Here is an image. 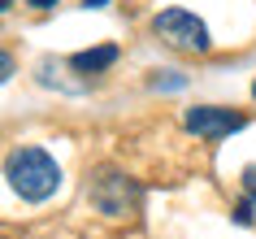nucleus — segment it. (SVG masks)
<instances>
[{"mask_svg": "<svg viewBox=\"0 0 256 239\" xmlns=\"http://www.w3.org/2000/svg\"><path fill=\"white\" fill-rule=\"evenodd\" d=\"M4 178H9V187H14L22 200L40 204V200H48L56 187H61V165H56L44 148H18V152H9V161H4Z\"/></svg>", "mask_w": 256, "mask_h": 239, "instance_id": "f257e3e1", "label": "nucleus"}, {"mask_svg": "<svg viewBox=\"0 0 256 239\" xmlns=\"http://www.w3.org/2000/svg\"><path fill=\"white\" fill-rule=\"evenodd\" d=\"M87 196H92L96 213H104V217H135L144 187L122 170H96L92 183H87Z\"/></svg>", "mask_w": 256, "mask_h": 239, "instance_id": "f03ea898", "label": "nucleus"}, {"mask_svg": "<svg viewBox=\"0 0 256 239\" xmlns=\"http://www.w3.org/2000/svg\"><path fill=\"white\" fill-rule=\"evenodd\" d=\"M152 31H156V40H165L178 53H208L213 48L208 27L196 14H187V9H165V14H156L152 18Z\"/></svg>", "mask_w": 256, "mask_h": 239, "instance_id": "7ed1b4c3", "label": "nucleus"}, {"mask_svg": "<svg viewBox=\"0 0 256 239\" xmlns=\"http://www.w3.org/2000/svg\"><path fill=\"white\" fill-rule=\"evenodd\" d=\"M182 126L200 139H226V135L243 131V113H230V109H217V105H196L182 113Z\"/></svg>", "mask_w": 256, "mask_h": 239, "instance_id": "20e7f679", "label": "nucleus"}, {"mask_svg": "<svg viewBox=\"0 0 256 239\" xmlns=\"http://www.w3.org/2000/svg\"><path fill=\"white\" fill-rule=\"evenodd\" d=\"M118 61V44H100V48H87V53H74L70 57V66L78 70V74H100Z\"/></svg>", "mask_w": 256, "mask_h": 239, "instance_id": "39448f33", "label": "nucleus"}, {"mask_svg": "<svg viewBox=\"0 0 256 239\" xmlns=\"http://www.w3.org/2000/svg\"><path fill=\"white\" fill-rule=\"evenodd\" d=\"M243 187L256 196V165H248V170H243Z\"/></svg>", "mask_w": 256, "mask_h": 239, "instance_id": "423d86ee", "label": "nucleus"}, {"mask_svg": "<svg viewBox=\"0 0 256 239\" xmlns=\"http://www.w3.org/2000/svg\"><path fill=\"white\" fill-rule=\"evenodd\" d=\"M26 5H30V9H52L56 0H26Z\"/></svg>", "mask_w": 256, "mask_h": 239, "instance_id": "0eeeda50", "label": "nucleus"}, {"mask_svg": "<svg viewBox=\"0 0 256 239\" xmlns=\"http://www.w3.org/2000/svg\"><path fill=\"white\" fill-rule=\"evenodd\" d=\"M108 0H87V9H104Z\"/></svg>", "mask_w": 256, "mask_h": 239, "instance_id": "6e6552de", "label": "nucleus"}, {"mask_svg": "<svg viewBox=\"0 0 256 239\" xmlns=\"http://www.w3.org/2000/svg\"><path fill=\"white\" fill-rule=\"evenodd\" d=\"M9 5H14V0H4V9H9Z\"/></svg>", "mask_w": 256, "mask_h": 239, "instance_id": "1a4fd4ad", "label": "nucleus"}, {"mask_svg": "<svg viewBox=\"0 0 256 239\" xmlns=\"http://www.w3.org/2000/svg\"><path fill=\"white\" fill-rule=\"evenodd\" d=\"M252 96H256V83H252Z\"/></svg>", "mask_w": 256, "mask_h": 239, "instance_id": "9d476101", "label": "nucleus"}]
</instances>
